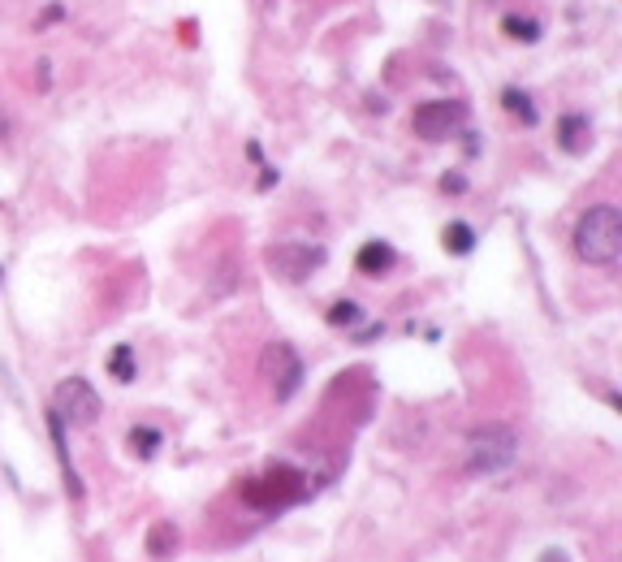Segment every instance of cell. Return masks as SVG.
Segmentation results:
<instances>
[{
	"label": "cell",
	"mask_w": 622,
	"mask_h": 562,
	"mask_svg": "<svg viewBox=\"0 0 622 562\" xmlns=\"http://www.w3.org/2000/svg\"><path fill=\"white\" fill-rule=\"evenodd\" d=\"M571 247L584 265H614L622 255V213L614 203H596L575 221Z\"/></svg>",
	"instance_id": "cell-1"
},
{
	"label": "cell",
	"mask_w": 622,
	"mask_h": 562,
	"mask_svg": "<svg viewBox=\"0 0 622 562\" xmlns=\"http://www.w3.org/2000/svg\"><path fill=\"white\" fill-rule=\"evenodd\" d=\"M514 454H519V437L502 424H489V429H475L467 437V472L472 476H492V472H502V467L514 463Z\"/></svg>",
	"instance_id": "cell-2"
},
{
	"label": "cell",
	"mask_w": 622,
	"mask_h": 562,
	"mask_svg": "<svg viewBox=\"0 0 622 562\" xmlns=\"http://www.w3.org/2000/svg\"><path fill=\"white\" fill-rule=\"evenodd\" d=\"M260 372H264V380L273 385L277 402H290V398H295V390L303 385V359H298V355L285 347V342H273V347H264Z\"/></svg>",
	"instance_id": "cell-3"
},
{
	"label": "cell",
	"mask_w": 622,
	"mask_h": 562,
	"mask_svg": "<svg viewBox=\"0 0 622 562\" xmlns=\"http://www.w3.org/2000/svg\"><path fill=\"white\" fill-rule=\"evenodd\" d=\"M99 394H96V385L91 380H82V377H69L57 385V407L52 411L61 415V420H69V424H78V429H87V424H96L99 420Z\"/></svg>",
	"instance_id": "cell-4"
},
{
	"label": "cell",
	"mask_w": 622,
	"mask_h": 562,
	"mask_svg": "<svg viewBox=\"0 0 622 562\" xmlns=\"http://www.w3.org/2000/svg\"><path fill=\"white\" fill-rule=\"evenodd\" d=\"M462 104L459 99H428V104H420L415 109V117H410V130L420 134L424 143H441V139H450V134L462 126Z\"/></svg>",
	"instance_id": "cell-5"
},
{
	"label": "cell",
	"mask_w": 622,
	"mask_h": 562,
	"mask_svg": "<svg viewBox=\"0 0 622 562\" xmlns=\"http://www.w3.org/2000/svg\"><path fill=\"white\" fill-rule=\"evenodd\" d=\"M320 265H325V247H311V243H277V247H268V268L281 281H303Z\"/></svg>",
	"instance_id": "cell-6"
},
{
	"label": "cell",
	"mask_w": 622,
	"mask_h": 562,
	"mask_svg": "<svg viewBox=\"0 0 622 562\" xmlns=\"http://www.w3.org/2000/svg\"><path fill=\"white\" fill-rule=\"evenodd\" d=\"M557 139H562V148L571 151V156H579V151L588 148L592 139V126L584 113H562L557 117Z\"/></svg>",
	"instance_id": "cell-7"
},
{
	"label": "cell",
	"mask_w": 622,
	"mask_h": 562,
	"mask_svg": "<svg viewBox=\"0 0 622 562\" xmlns=\"http://www.w3.org/2000/svg\"><path fill=\"white\" fill-rule=\"evenodd\" d=\"M355 265H359V273H368V277L389 273V268H393V247H389V243H363L359 255H355Z\"/></svg>",
	"instance_id": "cell-8"
},
{
	"label": "cell",
	"mask_w": 622,
	"mask_h": 562,
	"mask_svg": "<svg viewBox=\"0 0 622 562\" xmlns=\"http://www.w3.org/2000/svg\"><path fill=\"white\" fill-rule=\"evenodd\" d=\"M502 109H506L510 117H519L524 126H536V121H541V113H536V104H532V96H527L524 87H506V91H502Z\"/></svg>",
	"instance_id": "cell-9"
},
{
	"label": "cell",
	"mask_w": 622,
	"mask_h": 562,
	"mask_svg": "<svg viewBox=\"0 0 622 562\" xmlns=\"http://www.w3.org/2000/svg\"><path fill=\"white\" fill-rule=\"evenodd\" d=\"M502 31H506L510 39H519V44H536V39H541V22H536V17H524V14H506L502 17Z\"/></svg>",
	"instance_id": "cell-10"
},
{
	"label": "cell",
	"mask_w": 622,
	"mask_h": 562,
	"mask_svg": "<svg viewBox=\"0 0 622 562\" xmlns=\"http://www.w3.org/2000/svg\"><path fill=\"white\" fill-rule=\"evenodd\" d=\"M441 243H445V251L467 255V251L475 247V230H472V225H462V221H450V225H445V234H441Z\"/></svg>",
	"instance_id": "cell-11"
},
{
	"label": "cell",
	"mask_w": 622,
	"mask_h": 562,
	"mask_svg": "<svg viewBox=\"0 0 622 562\" xmlns=\"http://www.w3.org/2000/svg\"><path fill=\"white\" fill-rule=\"evenodd\" d=\"M359 320H363V307L359 303H350V298H342V303L328 307V325H337V329H355Z\"/></svg>",
	"instance_id": "cell-12"
},
{
	"label": "cell",
	"mask_w": 622,
	"mask_h": 562,
	"mask_svg": "<svg viewBox=\"0 0 622 562\" xmlns=\"http://www.w3.org/2000/svg\"><path fill=\"white\" fill-rule=\"evenodd\" d=\"M109 372H113L121 385H130L134 377H139V368H134V350L130 347H117L113 350V359H109Z\"/></svg>",
	"instance_id": "cell-13"
},
{
	"label": "cell",
	"mask_w": 622,
	"mask_h": 562,
	"mask_svg": "<svg viewBox=\"0 0 622 562\" xmlns=\"http://www.w3.org/2000/svg\"><path fill=\"white\" fill-rule=\"evenodd\" d=\"M130 450L139 459H151L156 450H161V432L156 429H130Z\"/></svg>",
	"instance_id": "cell-14"
},
{
	"label": "cell",
	"mask_w": 622,
	"mask_h": 562,
	"mask_svg": "<svg viewBox=\"0 0 622 562\" xmlns=\"http://www.w3.org/2000/svg\"><path fill=\"white\" fill-rule=\"evenodd\" d=\"M169 546H178V536L169 532V524H161V528L151 532V554H164Z\"/></svg>",
	"instance_id": "cell-15"
},
{
	"label": "cell",
	"mask_w": 622,
	"mask_h": 562,
	"mask_svg": "<svg viewBox=\"0 0 622 562\" xmlns=\"http://www.w3.org/2000/svg\"><path fill=\"white\" fill-rule=\"evenodd\" d=\"M462 186H467V182H462V173H445V178H441V191H454V195H459Z\"/></svg>",
	"instance_id": "cell-16"
},
{
	"label": "cell",
	"mask_w": 622,
	"mask_h": 562,
	"mask_svg": "<svg viewBox=\"0 0 622 562\" xmlns=\"http://www.w3.org/2000/svg\"><path fill=\"white\" fill-rule=\"evenodd\" d=\"M5 134H9V117L0 113V139H5Z\"/></svg>",
	"instance_id": "cell-17"
},
{
	"label": "cell",
	"mask_w": 622,
	"mask_h": 562,
	"mask_svg": "<svg viewBox=\"0 0 622 562\" xmlns=\"http://www.w3.org/2000/svg\"><path fill=\"white\" fill-rule=\"evenodd\" d=\"M0 281H5V273H0Z\"/></svg>",
	"instance_id": "cell-18"
}]
</instances>
